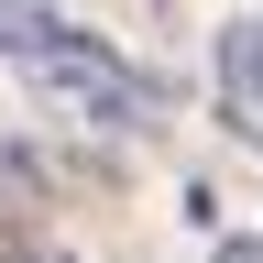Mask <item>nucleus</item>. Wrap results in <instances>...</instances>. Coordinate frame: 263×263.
Listing matches in <instances>:
<instances>
[{
    "label": "nucleus",
    "instance_id": "obj_1",
    "mask_svg": "<svg viewBox=\"0 0 263 263\" xmlns=\"http://www.w3.org/2000/svg\"><path fill=\"white\" fill-rule=\"evenodd\" d=\"M0 66L33 88L44 121H77V132H154V88L110 55V33L55 11V0H0Z\"/></svg>",
    "mask_w": 263,
    "mask_h": 263
},
{
    "label": "nucleus",
    "instance_id": "obj_2",
    "mask_svg": "<svg viewBox=\"0 0 263 263\" xmlns=\"http://www.w3.org/2000/svg\"><path fill=\"white\" fill-rule=\"evenodd\" d=\"M209 99H219L230 143H252V154H263V11L219 33V55H209Z\"/></svg>",
    "mask_w": 263,
    "mask_h": 263
},
{
    "label": "nucleus",
    "instance_id": "obj_3",
    "mask_svg": "<svg viewBox=\"0 0 263 263\" xmlns=\"http://www.w3.org/2000/svg\"><path fill=\"white\" fill-rule=\"evenodd\" d=\"M0 263H77V252H55V241H0Z\"/></svg>",
    "mask_w": 263,
    "mask_h": 263
},
{
    "label": "nucleus",
    "instance_id": "obj_4",
    "mask_svg": "<svg viewBox=\"0 0 263 263\" xmlns=\"http://www.w3.org/2000/svg\"><path fill=\"white\" fill-rule=\"evenodd\" d=\"M219 263H263V241H219Z\"/></svg>",
    "mask_w": 263,
    "mask_h": 263
}]
</instances>
